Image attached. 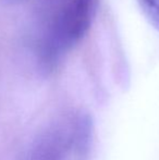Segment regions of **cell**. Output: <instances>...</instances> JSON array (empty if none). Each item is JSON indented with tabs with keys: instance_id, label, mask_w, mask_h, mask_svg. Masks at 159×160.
Here are the masks:
<instances>
[{
	"instance_id": "6da1fadb",
	"label": "cell",
	"mask_w": 159,
	"mask_h": 160,
	"mask_svg": "<svg viewBox=\"0 0 159 160\" xmlns=\"http://www.w3.org/2000/svg\"><path fill=\"white\" fill-rule=\"evenodd\" d=\"M99 0H69L51 28V50H67L80 42L96 18Z\"/></svg>"
},
{
	"instance_id": "7a4b0ae2",
	"label": "cell",
	"mask_w": 159,
	"mask_h": 160,
	"mask_svg": "<svg viewBox=\"0 0 159 160\" xmlns=\"http://www.w3.org/2000/svg\"><path fill=\"white\" fill-rule=\"evenodd\" d=\"M137 3L148 23L159 32V0H137Z\"/></svg>"
}]
</instances>
